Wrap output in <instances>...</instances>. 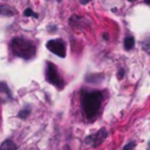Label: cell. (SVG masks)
Wrapping results in <instances>:
<instances>
[{"instance_id": "cell-12", "label": "cell", "mask_w": 150, "mask_h": 150, "mask_svg": "<svg viewBox=\"0 0 150 150\" xmlns=\"http://www.w3.org/2000/svg\"><path fill=\"white\" fill-rule=\"evenodd\" d=\"M23 15H25V16H34L35 19H38V16H39V15H38L36 13H34L30 8H26L25 12H23Z\"/></svg>"}, {"instance_id": "cell-10", "label": "cell", "mask_w": 150, "mask_h": 150, "mask_svg": "<svg viewBox=\"0 0 150 150\" xmlns=\"http://www.w3.org/2000/svg\"><path fill=\"white\" fill-rule=\"evenodd\" d=\"M0 93H5L9 98H12V93L6 82H0Z\"/></svg>"}, {"instance_id": "cell-16", "label": "cell", "mask_w": 150, "mask_h": 150, "mask_svg": "<svg viewBox=\"0 0 150 150\" xmlns=\"http://www.w3.org/2000/svg\"><path fill=\"white\" fill-rule=\"evenodd\" d=\"M144 1H145V4H149V1H150V0H144Z\"/></svg>"}, {"instance_id": "cell-7", "label": "cell", "mask_w": 150, "mask_h": 150, "mask_svg": "<svg viewBox=\"0 0 150 150\" xmlns=\"http://www.w3.org/2000/svg\"><path fill=\"white\" fill-rule=\"evenodd\" d=\"M15 14V11L7 5L0 4V16H13Z\"/></svg>"}, {"instance_id": "cell-5", "label": "cell", "mask_w": 150, "mask_h": 150, "mask_svg": "<svg viewBox=\"0 0 150 150\" xmlns=\"http://www.w3.org/2000/svg\"><path fill=\"white\" fill-rule=\"evenodd\" d=\"M107 137V130L104 128H101L96 134L90 135L86 138V143H88L90 146H97L100 145Z\"/></svg>"}, {"instance_id": "cell-3", "label": "cell", "mask_w": 150, "mask_h": 150, "mask_svg": "<svg viewBox=\"0 0 150 150\" xmlns=\"http://www.w3.org/2000/svg\"><path fill=\"white\" fill-rule=\"evenodd\" d=\"M46 81L50 84H53L54 87L62 89L64 86L63 80L61 79V76L57 73V68L54 63L52 62H47V68H46Z\"/></svg>"}, {"instance_id": "cell-1", "label": "cell", "mask_w": 150, "mask_h": 150, "mask_svg": "<svg viewBox=\"0 0 150 150\" xmlns=\"http://www.w3.org/2000/svg\"><path fill=\"white\" fill-rule=\"evenodd\" d=\"M103 95L101 91H82L81 94V107L88 120H94L97 115Z\"/></svg>"}, {"instance_id": "cell-8", "label": "cell", "mask_w": 150, "mask_h": 150, "mask_svg": "<svg viewBox=\"0 0 150 150\" xmlns=\"http://www.w3.org/2000/svg\"><path fill=\"white\" fill-rule=\"evenodd\" d=\"M0 150H18V146L12 139H5L0 145Z\"/></svg>"}, {"instance_id": "cell-4", "label": "cell", "mask_w": 150, "mask_h": 150, "mask_svg": "<svg viewBox=\"0 0 150 150\" xmlns=\"http://www.w3.org/2000/svg\"><path fill=\"white\" fill-rule=\"evenodd\" d=\"M46 48L60 57L66 56V46H64V42L62 39H53V40L47 41Z\"/></svg>"}, {"instance_id": "cell-2", "label": "cell", "mask_w": 150, "mask_h": 150, "mask_svg": "<svg viewBox=\"0 0 150 150\" xmlns=\"http://www.w3.org/2000/svg\"><path fill=\"white\" fill-rule=\"evenodd\" d=\"M9 46H11V50L13 52V54L23 60H30L36 54L35 45L32 41L25 38H21V36L13 38Z\"/></svg>"}, {"instance_id": "cell-6", "label": "cell", "mask_w": 150, "mask_h": 150, "mask_svg": "<svg viewBox=\"0 0 150 150\" xmlns=\"http://www.w3.org/2000/svg\"><path fill=\"white\" fill-rule=\"evenodd\" d=\"M69 23L74 28H82V29L84 28V19L80 18V16H76V15H73L69 19Z\"/></svg>"}, {"instance_id": "cell-17", "label": "cell", "mask_w": 150, "mask_h": 150, "mask_svg": "<svg viewBox=\"0 0 150 150\" xmlns=\"http://www.w3.org/2000/svg\"><path fill=\"white\" fill-rule=\"evenodd\" d=\"M128 1H130V2H134V1H137V0H128Z\"/></svg>"}, {"instance_id": "cell-14", "label": "cell", "mask_w": 150, "mask_h": 150, "mask_svg": "<svg viewBox=\"0 0 150 150\" xmlns=\"http://www.w3.org/2000/svg\"><path fill=\"white\" fill-rule=\"evenodd\" d=\"M123 75H124L123 69H120V71H118V74H117V77H118V79H121V77H123Z\"/></svg>"}, {"instance_id": "cell-13", "label": "cell", "mask_w": 150, "mask_h": 150, "mask_svg": "<svg viewBox=\"0 0 150 150\" xmlns=\"http://www.w3.org/2000/svg\"><path fill=\"white\" fill-rule=\"evenodd\" d=\"M135 146H136V143H135V142H129L128 144H125V145L123 146L122 150H134Z\"/></svg>"}, {"instance_id": "cell-11", "label": "cell", "mask_w": 150, "mask_h": 150, "mask_svg": "<svg viewBox=\"0 0 150 150\" xmlns=\"http://www.w3.org/2000/svg\"><path fill=\"white\" fill-rule=\"evenodd\" d=\"M29 112H30V109H29V107H25L22 110H20V111H19V114H18V117H19V118H21V120H25L26 117H28Z\"/></svg>"}, {"instance_id": "cell-15", "label": "cell", "mask_w": 150, "mask_h": 150, "mask_svg": "<svg viewBox=\"0 0 150 150\" xmlns=\"http://www.w3.org/2000/svg\"><path fill=\"white\" fill-rule=\"evenodd\" d=\"M79 1H80L82 5H87V4H88V2H90L91 0H79Z\"/></svg>"}, {"instance_id": "cell-9", "label": "cell", "mask_w": 150, "mask_h": 150, "mask_svg": "<svg viewBox=\"0 0 150 150\" xmlns=\"http://www.w3.org/2000/svg\"><path fill=\"white\" fill-rule=\"evenodd\" d=\"M123 45H124V49H125V50L132 49V48L135 47V39H134V36H127V38L124 39Z\"/></svg>"}]
</instances>
